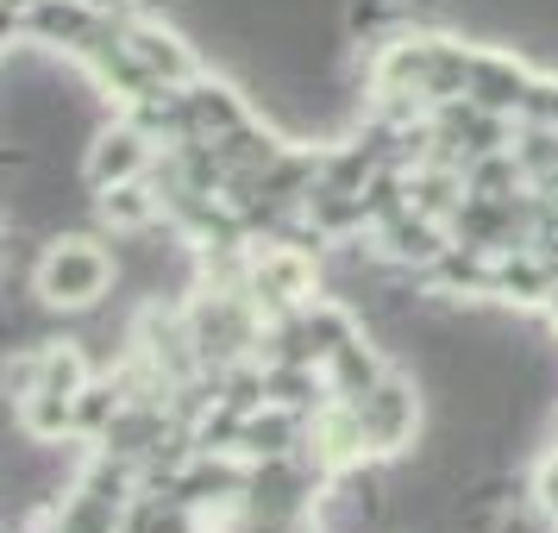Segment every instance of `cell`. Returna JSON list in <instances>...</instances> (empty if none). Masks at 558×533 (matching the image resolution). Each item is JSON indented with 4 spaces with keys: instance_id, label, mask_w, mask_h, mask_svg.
Segmentation results:
<instances>
[{
    "instance_id": "1",
    "label": "cell",
    "mask_w": 558,
    "mask_h": 533,
    "mask_svg": "<svg viewBox=\"0 0 558 533\" xmlns=\"http://www.w3.org/2000/svg\"><path fill=\"white\" fill-rule=\"evenodd\" d=\"M107 277H113V264H107L101 245H88V239H63V245L45 257L38 289H45V302H57V307H88V302H101Z\"/></svg>"
},
{
    "instance_id": "4",
    "label": "cell",
    "mask_w": 558,
    "mask_h": 533,
    "mask_svg": "<svg viewBox=\"0 0 558 533\" xmlns=\"http://www.w3.org/2000/svg\"><path fill=\"white\" fill-rule=\"evenodd\" d=\"M257 289L270 302H302L307 289H314V264L302 252H264L257 257Z\"/></svg>"
},
{
    "instance_id": "7",
    "label": "cell",
    "mask_w": 558,
    "mask_h": 533,
    "mask_svg": "<svg viewBox=\"0 0 558 533\" xmlns=\"http://www.w3.org/2000/svg\"><path fill=\"white\" fill-rule=\"evenodd\" d=\"M88 13H113V7H126V0H82Z\"/></svg>"
},
{
    "instance_id": "2",
    "label": "cell",
    "mask_w": 558,
    "mask_h": 533,
    "mask_svg": "<svg viewBox=\"0 0 558 533\" xmlns=\"http://www.w3.org/2000/svg\"><path fill=\"white\" fill-rule=\"evenodd\" d=\"M352 408H357V427H364V446H371V452L408 446V433H414V389H408V383H377V389H364Z\"/></svg>"
},
{
    "instance_id": "6",
    "label": "cell",
    "mask_w": 558,
    "mask_h": 533,
    "mask_svg": "<svg viewBox=\"0 0 558 533\" xmlns=\"http://www.w3.org/2000/svg\"><path fill=\"white\" fill-rule=\"evenodd\" d=\"M101 214L113 220V227H145V220L157 214V202L138 189V182H113V189H107V202H101Z\"/></svg>"
},
{
    "instance_id": "3",
    "label": "cell",
    "mask_w": 558,
    "mask_h": 533,
    "mask_svg": "<svg viewBox=\"0 0 558 533\" xmlns=\"http://www.w3.org/2000/svg\"><path fill=\"white\" fill-rule=\"evenodd\" d=\"M145 132L138 126H113L95 138V152H88V177L101 182V189H113V182H138V170H145Z\"/></svg>"
},
{
    "instance_id": "5",
    "label": "cell",
    "mask_w": 558,
    "mask_h": 533,
    "mask_svg": "<svg viewBox=\"0 0 558 533\" xmlns=\"http://www.w3.org/2000/svg\"><path fill=\"white\" fill-rule=\"evenodd\" d=\"M126 45L138 51V63H145V70H151L157 82H170V88L195 76V63H189V51H182L177 38H163V32H132Z\"/></svg>"
}]
</instances>
